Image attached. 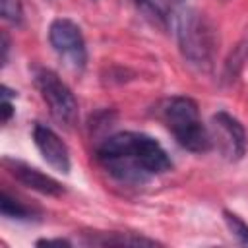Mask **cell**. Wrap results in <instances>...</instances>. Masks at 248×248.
Returning a JSON list of instances; mask_svg holds the SVG:
<instances>
[{
  "label": "cell",
  "instance_id": "cell-1",
  "mask_svg": "<svg viewBox=\"0 0 248 248\" xmlns=\"http://www.w3.org/2000/svg\"><path fill=\"white\" fill-rule=\"evenodd\" d=\"M97 155L108 172L124 182H143L151 174L170 169L167 151L153 138L138 132H120L107 138Z\"/></svg>",
  "mask_w": 248,
  "mask_h": 248
},
{
  "label": "cell",
  "instance_id": "cell-2",
  "mask_svg": "<svg viewBox=\"0 0 248 248\" xmlns=\"http://www.w3.org/2000/svg\"><path fill=\"white\" fill-rule=\"evenodd\" d=\"M176 35L184 58L194 66L207 70L215 48V35L209 21L200 12L186 8L176 17Z\"/></svg>",
  "mask_w": 248,
  "mask_h": 248
},
{
  "label": "cell",
  "instance_id": "cell-3",
  "mask_svg": "<svg viewBox=\"0 0 248 248\" xmlns=\"http://www.w3.org/2000/svg\"><path fill=\"white\" fill-rule=\"evenodd\" d=\"M165 122L176 141L188 151L202 153L211 145V136L203 128L196 101L190 97H172L165 105Z\"/></svg>",
  "mask_w": 248,
  "mask_h": 248
},
{
  "label": "cell",
  "instance_id": "cell-4",
  "mask_svg": "<svg viewBox=\"0 0 248 248\" xmlns=\"http://www.w3.org/2000/svg\"><path fill=\"white\" fill-rule=\"evenodd\" d=\"M35 85L41 91L43 99L46 101L52 116L60 124L72 126L78 118V101L70 87L52 70L46 68H39L35 72Z\"/></svg>",
  "mask_w": 248,
  "mask_h": 248
},
{
  "label": "cell",
  "instance_id": "cell-5",
  "mask_svg": "<svg viewBox=\"0 0 248 248\" xmlns=\"http://www.w3.org/2000/svg\"><path fill=\"white\" fill-rule=\"evenodd\" d=\"M48 41L52 48L66 60L68 66L81 70L87 60L85 41L81 29L68 17H58L48 27Z\"/></svg>",
  "mask_w": 248,
  "mask_h": 248
},
{
  "label": "cell",
  "instance_id": "cell-6",
  "mask_svg": "<svg viewBox=\"0 0 248 248\" xmlns=\"http://www.w3.org/2000/svg\"><path fill=\"white\" fill-rule=\"evenodd\" d=\"M211 124H213L215 140L219 141L221 151L229 159H234V161L240 159L246 151V132L242 124L225 110L215 112L211 116Z\"/></svg>",
  "mask_w": 248,
  "mask_h": 248
},
{
  "label": "cell",
  "instance_id": "cell-7",
  "mask_svg": "<svg viewBox=\"0 0 248 248\" xmlns=\"http://www.w3.org/2000/svg\"><path fill=\"white\" fill-rule=\"evenodd\" d=\"M33 141L39 149V153L43 155V159L56 170L60 172H70V153L66 143L58 138V134L54 130H50L48 126L43 124H35L33 128Z\"/></svg>",
  "mask_w": 248,
  "mask_h": 248
},
{
  "label": "cell",
  "instance_id": "cell-8",
  "mask_svg": "<svg viewBox=\"0 0 248 248\" xmlns=\"http://www.w3.org/2000/svg\"><path fill=\"white\" fill-rule=\"evenodd\" d=\"M4 165L8 167L10 174H12L17 182H21L23 186H27V188H31V190H37V192L46 194V196H60V194H64V188H62V184H60L58 180H54V178L48 176V174H43L41 170H37V169L25 165V163H21V161L6 159Z\"/></svg>",
  "mask_w": 248,
  "mask_h": 248
},
{
  "label": "cell",
  "instance_id": "cell-9",
  "mask_svg": "<svg viewBox=\"0 0 248 248\" xmlns=\"http://www.w3.org/2000/svg\"><path fill=\"white\" fill-rule=\"evenodd\" d=\"M138 12L155 27L159 29H167V23H169V16H167V10L163 6L161 0H134Z\"/></svg>",
  "mask_w": 248,
  "mask_h": 248
},
{
  "label": "cell",
  "instance_id": "cell-10",
  "mask_svg": "<svg viewBox=\"0 0 248 248\" xmlns=\"http://www.w3.org/2000/svg\"><path fill=\"white\" fill-rule=\"evenodd\" d=\"M0 209H2V215L4 217H14V219H27L31 215V211L19 203L17 200L10 198L6 192H2V198H0Z\"/></svg>",
  "mask_w": 248,
  "mask_h": 248
},
{
  "label": "cell",
  "instance_id": "cell-11",
  "mask_svg": "<svg viewBox=\"0 0 248 248\" xmlns=\"http://www.w3.org/2000/svg\"><path fill=\"white\" fill-rule=\"evenodd\" d=\"M223 219H225V223H227L231 234H232L240 244L248 246V225H246L238 215H234V213H231V211H223Z\"/></svg>",
  "mask_w": 248,
  "mask_h": 248
},
{
  "label": "cell",
  "instance_id": "cell-12",
  "mask_svg": "<svg viewBox=\"0 0 248 248\" xmlns=\"http://www.w3.org/2000/svg\"><path fill=\"white\" fill-rule=\"evenodd\" d=\"M0 12H2V17H4L6 21L21 23L23 10H21L19 0H0Z\"/></svg>",
  "mask_w": 248,
  "mask_h": 248
},
{
  "label": "cell",
  "instance_id": "cell-13",
  "mask_svg": "<svg viewBox=\"0 0 248 248\" xmlns=\"http://www.w3.org/2000/svg\"><path fill=\"white\" fill-rule=\"evenodd\" d=\"M37 246H70V242L62 238H43L37 240Z\"/></svg>",
  "mask_w": 248,
  "mask_h": 248
},
{
  "label": "cell",
  "instance_id": "cell-14",
  "mask_svg": "<svg viewBox=\"0 0 248 248\" xmlns=\"http://www.w3.org/2000/svg\"><path fill=\"white\" fill-rule=\"evenodd\" d=\"M2 112H4V116H2V122H4V124H8V122H10V118H12V114H14L12 103H10L8 99H2Z\"/></svg>",
  "mask_w": 248,
  "mask_h": 248
},
{
  "label": "cell",
  "instance_id": "cell-15",
  "mask_svg": "<svg viewBox=\"0 0 248 248\" xmlns=\"http://www.w3.org/2000/svg\"><path fill=\"white\" fill-rule=\"evenodd\" d=\"M8 37H6V33H2V64H6V60H8Z\"/></svg>",
  "mask_w": 248,
  "mask_h": 248
}]
</instances>
